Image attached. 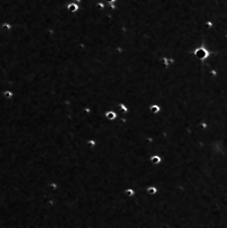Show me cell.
Masks as SVG:
<instances>
[{"label": "cell", "mask_w": 227, "mask_h": 228, "mask_svg": "<svg viewBox=\"0 0 227 228\" xmlns=\"http://www.w3.org/2000/svg\"><path fill=\"white\" fill-rule=\"evenodd\" d=\"M49 187H50V189H52L53 192H56L58 189V187H59V184L56 181H50L49 182Z\"/></svg>", "instance_id": "ba28073f"}, {"label": "cell", "mask_w": 227, "mask_h": 228, "mask_svg": "<svg viewBox=\"0 0 227 228\" xmlns=\"http://www.w3.org/2000/svg\"><path fill=\"white\" fill-rule=\"evenodd\" d=\"M2 96L4 98H6V99H11L14 96V92L12 90H10V89H6V90H4L2 92Z\"/></svg>", "instance_id": "3957f363"}, {"label": "cell", "mask_w": 227, "mask_h": 228, "mask_svg": "<svg viewBox=\"0 0 227 228\" xmlns=\"http://www.w3.org/2000/svg\"><path fill=\"white\" fill-rule=\"evenodd\" d=\"M120 109H121L122 111H124V112H127V111H128V107H127L125 104H120Z\"/></svg>", "instance_id": "7c38bea8"}, {"label": "cell", "mask_w": 227, "mask_h": 228, "mask_svg": "<svg viewBox=\"0 0 227 228\" xmlns=\"http://www.w3.org/2000/svg\"><path fill=\"white\" fill-rule=\"evenodd\" d=\"M146 193L148 195H155L157 193V188L155 186H148L146 188Z\"/></svg>", "instance_id": "52a82bcc"}, {"label": "cell", "mask_w": 227, "mask_h": 228, "mask_svg": "<svg viewBox=\"0 0 227 228\" xmlns=\"http://www.w3.org/2000/svg\"><path fill=\"white\" fill-rule=\"evenodd\" d=\"M96 144H97V141H96L95 139H89V140L87 141V145H88L90 148H95Z\"/></svg>", "instance_id": "30bf717a"}, {"label": "cell", "mask_w": 227, "mask_h": 228, "mask_svg": "<svg viewBox=\"0 0 227 228\" xmlns=\"http://www.w3.org/2000/svg\"><path fill=\"white\" fill-rule=\"evenodd\" d=\"M1 28L3 31H10L12 29V24H10L8 22H3L1 24Z\"/></svg>", "instance_id": "8992f818"}, {"label": "cell", "mask_w": 227, "mask_h": 228, "mask_svg": "<svg viewBox=\"0 0 227 228\" xmlns=\"http://www.w3.org/2000/svg\"><path fill=\"white\" fill-rule=\"evenodd\" d=\"M160 157L158 156V155H153V156H151L150 157V161L152 162L153 164H158L159 162H160Z\"/></svg>", "instance_id": "9c48e42d"}, {"label": "cell", "mask_w": 227, "mask_h": 228, "mask_svg": "<svg viewBox=\"0 0 227 228\" xmlns=\"http://www.w3.org/2000/svg\"><path fill=\"white\" fill-rule=\"evenodd\" d=\"M106 1H107L108 3H111V2H114V1H116V0H106Z\"/></svg>", "instance_id": "4fadbf2b"}, {"label": "cell", "mask_w": 227, "mask_h": 228, "mask_svg": "<svg viewBox=\"0 0 227 228\" xmlns=\"http://www.w3.org/2000/svg\"><path fill=\"white\" fill-rule=\"evenodd\" d=\"M104 117L106 120L108 121H114L116 118H117V113L114 111V110H107L105 113H104Z\"/></svg>", "instance_id": "7a4b0ae2"}, {"label": "cell", "mask_w": 227, "mask_h": 228, "mask_svg": "<svg viewBox=\"0 0 227 228\" xmlns=\"http://www.w3.org/2000/svg\"><path fill=\"white\" fill-rule=\"evenodd\" d=\"M124 195H125L126 197L132 198V197H134V196L136 195V192H135V189H134V188H132V187H128V188H126L125 191H124Z\"/></svg>", "instance_id": "277c9868"}, {"label": "cell", "mask_w": 227, "mask_h": 228, "mask_svg": "<svg viewBox=\"0 0 227 228\" xmlns=\"http://www.w3.org/2000/svg\"><path fill=\"white\" fill-rule=\"evenodd\" d=\"M159 110H160V107H159L158 105H154V104H153V105L150 106V111L152 112V113H157Z\"/></svg>", "instance_id": "8fae6325"}, {"label": "cell", "mask_w": 227, "mask_h": 228, "mask_svg": "<svg viewBox=\"0 0 227 228\" xmlns=\"http://www.w3.org/2000/svg\"><path fill=\"white\" fill-rule=\"evenodd\" d=\"M195 54H196V56H197L199 59H204V58H206V57L208 56V52H207L205 49H203V48L198 49V50L195 52Z\"/></svg>", "instance_id": "6da1fadb"}, {"label": "cell", "mask_w": 227, "mask_h": 228, "mask_svg": "<svg viewBox=\"0 0 227 228\" xmlns=\"http://www.w3.org/2000/svg\"><path fill=\"white\" fill-rule=\"evenodd\" d=\"M67 9L70 11V12H76V11H78V9H79V7H78V5L76 4V3H69L68 5H67Z\"/></svg>", "instance_id": "5b68a950"}]
</instances>
